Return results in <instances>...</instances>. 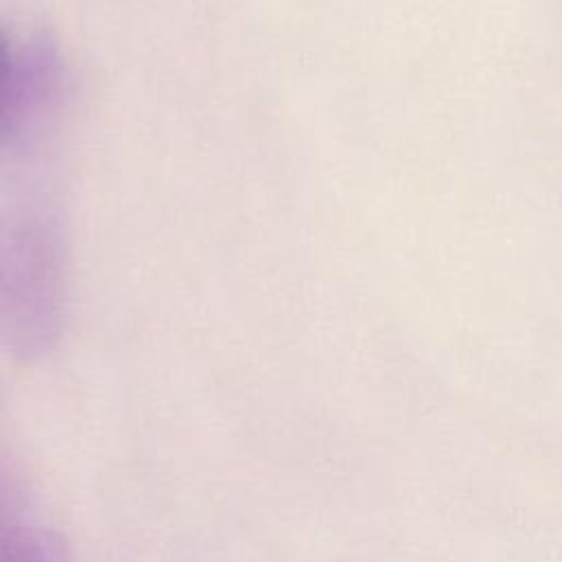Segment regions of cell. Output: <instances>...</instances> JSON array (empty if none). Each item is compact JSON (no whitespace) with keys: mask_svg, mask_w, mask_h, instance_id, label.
<instances>
[{"mask_svg":"<svg viewBox=\"0 0 562 562\" xmlns=\"http://www.w3.org/2000/svg\"><path fill=\"white\" fill-rule=\"evenodd\" d=\"M0 562H72L64 542L44 529L20 527L0 538Z\"/></svg>","mask_w":562,"mask_h":562,"instance_id":"3","label":"cell"},{"mask_svg":"<svg viewBox=\"0 0 562 562\" xmlns=\"http://www.w3.org/2000/svg\"><path fill=\"white\" fill-rule=\"evenodd\" d=\"M66 312V248L57 222L42 213L0 211V347L44 356Z\"/></svg>","mask_w":562,"mask_h":562,"instance_id":"1","label":"cell"},{"mask_svg":"<svg viewBox=\"0 0 562 562\" xmlns=\"http://www.w3.org/2000/svg\"><path fill=\"white\" fill-rule=\"evenodd\" d=\"M61 59L46 40L15 42L0 26V154L20 149L55 108Z\"/></svg>","mask_w":562,"mask_h":562,"instance_id":"2","label":"cell"}]
</instances>
